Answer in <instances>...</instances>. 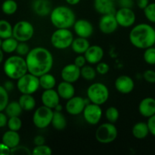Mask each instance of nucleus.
<instances>
[{
    "instance_id": "e433bc0d",
    "label": "nucleus",
    "mask_w": 155,
    "mask_h": 155,
    "mask_svg": "<svg viewBox=\"0 0 155 155\" xmlns=\"http://www.w3.org/2000/svg\"><path fill=\"white\" fill-rule=\"evenodd\" d=\"M51 148L45 144L42 145H36L32 151L33 155H51Z\"/></svg>"
},
{
    "instance_id": "79ce46f5",
    "label": "nucleus",
    "mask_w": 155,
    "mask_h": 155,
    "mask_svg": "<svg viewBox=\"0 0 155 155\" xmlns=\"http://www.w3.org/2000/svg\"><path fill=\"white\" fill-rule=\"evenodd\" d=\"M32 152L28 148L25 146H18L11 149V154H31Z\"/></svg>"
},
{
    "instance_id": "8fccbe9b",
    "label": "nucleus",
    "mask_w": 155,
    "mask_h": 155,
    "mask_svg": "<svg viewBox=\"0 0 155 155\" xmlns=\"http://www.w3.org/2000/svg\"><path fill=\"white\" fill-rule=\"evenodd\" d=\"M149 0H136V5L140 9H145L149 5Z\"/></svg>"
},
{
    "instance_id": "de8ad7c7",
    "label": "nucleus",
    "mask_w": 155,
    "mask_h": 155,
    "mask_svg": "<svg viewBox=\"0 0 155 155\" xmlns=\"http://www.w3.org/2000/svg\"><path fill=\"white\" fill-rule=\"evenodd\" d=\"M117 2L120 8H132L134 5V1L133 0H118Z\"/></svg>"
},
{
    "instance_id": "b1692460",
    "label": "nucleus",
    "mask_w": 155,
    "mask_h": 155,
    "mask_svg": "<svg viewBox=\"0 0 155 155\" xmlns=\"http://www.w3.org/2000/svg\"><path fill=\"white\" fill-rule=\"evenodd\" d=\"M89 46H90V43L86 38L78 36L74 39L71 47L76 54H84Z\"/></svg>"
},
{
    "instance_id": "2eb2a0df",
    "label": "nucleus",
    "mask_w": 155,
    "mask_h": 155,
    "mask_svg": "<svg viewBox=\"0 0 155 155\" xmlns=\"http://www.w3.org/2000/svg\"><path fill=\"white\" fill-rule=\"evenodd\" d=\"M61 76L64 81L74 83L77 82L81 77L80 68L75 64H69L63 68L61 72Z\"/></svg>"
},
{
    "instance_id": "0eeeda50",
    "label": "nucleus",
    "mask_w": 155,
    "mask_h": 155,
    "mask_svg": "<svg viewBox=\"0 0 155 155\" xmlns=\"http://www.w3.org/2000/svg\"><path fill=\"white\" fill-rule=\"evenodd\" d=\"M117 129L112 123H104L97 129L95 132V139L102 144H109L113 142L117 137Z\"/></svg>"
},
{
    "instance_id": "39448f33",
    "label": "nucleus",
    "mask_w": 155,
    "mask_h": 155,
    "mask_svg": "<svg viewBox=\"0 0 155 155\" xmlns=\"http://www.w3.org/2000/svg\"><path fill=\"white\" fill-rule=\"evenodd\" d=\"M88 99L91 103L102 105L109 98V90L107 86L101 83H92L87 89Z\"/></svg>"
},
{
    "instance_id": "7ed1b4c3",
    "label": "nucleus",
    "mask_w": 155,
    "mask_h": 155,
    "mask_svg": "<svg viewBox=\"0 0 155 155\" xmlns=\"http://www.w3.org/2000/svg\"><path fill=\"white\" fill-rule=\"evenodd\" d=\"M50 21L57 29H69L75 23L76 15L71 8L64 5L57 6L50 14Z\"/></svg>"
},
{
    "instance_id": "1a4fd4ad",
    "label": "nucleus",
    "mask_w": 155,
    "mask_h": 155,
    "mask_svg": "<svg viewBox=\"0 0 155 155\" xmlns=\"http://www.w3.org/2000/svg\"><path fill=\"white\" fill-rule=\"evenodd\" d=\"M53 109L42 105L36 108L33 115V123L38 129H45L51 124L52 120Z\"/></svg>"
},
{
    "instance_id": "412c9836",
    "label": "nucleus",
    "mask_w": 155,
    "mask_h": 155,
    "mask_svg": "<svg viewBox=\"0 0 155 155\" xmlns=\"http://www.w3.org/2000/svg\"><path fill=\"white\" fill-rule=\"evenodd\" d=\"M139 111L144 117L149 118L155 114V98L147 97L143 98L139 104Z\"/></svg>"
},
{
    "instance_id": "5fc2aeb1",
    "label": "nucleus",
    "mask_w": 155,
    "mask_h": 155,
    "mask_svg": "<svg viewBox=\"0 0 155 155\" xmlns=\"http://www.w3.org/2000/svg\"><path fill=\"white\" fill-rule=\"evenodd\" d=\"M65 1L68 4L71 5H76L80 2V0H65Z\"/></svg>"
},
{
    "instance_id": "f3484780",
    "label": "nucleus",
    "mask_w": 155,
    "mask_h": 155,
    "mask_svg": "<svg viewBox=\"0 0 155 155\" xmlns=\"http://www.w3.org/2000/svg\"><path fill=\"white\" fill-rule=\"evenodd\" d=\"M115 88L122 94H129L133 92L135 87L134 80L127 75H121L116 79Z\"/></svg>"
},
{
    "instance_id": "c85d7f7f",
    "label": "nucleus",
    "mask_w": 155,
    "mask_h": 155,
    "mask_svg": "<svg viewBox=\"0 0 155 155\" xmlns=\"http://www.w3.org/2000/svg\"><path fill=\"white\" fill-rule=\"evenodd\" d=\"M39 84L40 87H42L44 90L45 89H54L56 85V79L52 74L47 73L39 77Z\"/></svg>"
},
{
    "instance_id": "4c0bfd02",
    "label": "nucleus",
    "mask_w": 155,
    "mask_h": 155,
    "mask_svg": "<svg viewBox=\"0 0 155 155\" xmlns=\"http://www.w3.org/2000/svg\"><path fill=\"white\" fill-rule=\"evenodd\" d=\"M7 125L9 130H13V131H18L21 130L22 127V121L20 119L19 117H9Z\"/></svg>"
},
{
    "instance_id": "423d86ee",
    "label": "nucleus",
    "mask_w": 155,
    "mask_h": 155,
    "mask_svg": "<svg viewBox=\"0 0 155 155\" xmlns=\"http://www.w3.org/2000/svg\"><path fill=\"white\" fill-rule=\"evenodd\" d=\"M74 39V35L69 29L59 28L51 34V43L57 49H66L71 46Z\"/></svg>"
},
{
    "instance_id": "5701e85b",
    "label": "nucleus",
    "mask_w": 155,
    "mask_h": 155,
    "mask_svg": "<svg viewBox=\"0 0 155 155\" xmlns=\"http://www.w3.org/2000/svg\"><path fill=\"white\" fill-rule=\"evenodd\" d=\"M57 92L60 98L64 100H69L75 95V88L73 83L63 80L58 86Z\"/></svg>"
},
{
    "instance_id": "aec40b11",
    "label": "nucleus",
    "mask_w": 155,
    "mask_h": 155,
    "mask_svg": "<svg viewBox=\"0 0 155 155\" xmlns=\"http://www.w3.org/2000/svg\"><path fill=\"white\" fill-rule=\"evenodd\" d=\"M32 8L35 14L40 17H45L50 15L53 9L49 0H33Z\"/></svg>"
},
{
    "instance_id": "ea45409f",
    "label": "nucleus",
    "mask_w": 155,
    "mask_h": 155,
    "mask_svg": "<svg viewBox=\"0 0 155 155\" xmlns=\"http://www.w3.org/2000/svg\"><path fill=\"white\" fill-rule=\"evenodd\" d=\"M8 104V94L4 86H0V111L5 109Z\"/></svg>"
},
{
    "instance_id": "9b49d317",
    "label": "nucleus",
    "mask_w": 155,
    "mask_h": 155,
    "mask_svg": "<svg viewBox=\"0 0 155 155\" xmlns=\"http://www.w3.org/2000/svg\"><path fill=\"white\" fill-rule=\"evenodd\" d=\"M85 120L90 125H96L101 120L102 117V109L101 105L91 104H86L83 112Z\"/></svg>"
},
{
    "instance_id": "a18cd8bd",
    "label": "nucleus",
    "mask_w": 155,
    "mask_h": 155,
    "mask_svg": "<svg viewBox=\"0 0 155 155\" xmlns=\"http://www.w3.org/2000/svg\"><path fill=\"white\" fill-rule=\"evenodd\" d=\"M147 124H148L150 133L152 136H155V114L148 118Z\"/></svg>"
},
{
    "instance_id": "49530a36",
    "label": "nucleus",
    "mask_w": 155,
    "mask_h": 155,
    "mask_svg": "<svg viewBox=\"0 0 155 155\" xmlns=\"http://www.w3.org/2000/svg\"><path fill=\"white\" fill-rule=\"evenodd\" d=\"M86 62L87 61H86V58H85V56L83 55V54H79L78 56L76 57L75 60H74V64L80 68H83V66H85Z\"/></svg>"
},
{
    "instance_id": "2f4dec72",
    "label": "nucleus",
    "mask_w": 155,
    "mask_h": 155,
    "mask_svg": "<svg viewBox=\"0 0 155 155\" xmlns=\"http://www.w3.org/2000/svg\"><path fill=\"white\" fill-rule=\"evenodd\" d=\"M13 36V27L5 20H0V38L7 39Z\"/></svg>"
},
{
    "instance_id": "c756f323",
    "label": "nucleus",
    "mask_w": 155,
    "mask_h": 155,
    "mask_svg": "<svg viewBox=\"0 0 155 155\" xmlns=\"http://www.w3.org/2000/svg\"><path fill=\"white\" fill-rule=\"evenodd\" d=\"M5 110L7 116L12 117H19L22 113L23 109L18 101H12L8 104Z\"/></svg>"
},
{
    "instance_id": "ddd939ff",
    "label": "nucleus",
    "mask_w": 155,
    "mask_h": 155,
    "mask_svg": "<svg viewBox=\"0 0 155 155\" xmlns=\"http://www.w3.org/2000/svg\"><path fill=\"white\" fill-rule=\"evenodd\" d=\"M115 14H107L102 15L99 20L98 27L101 33L104 34H111L117 30L118 27Z\"/></svg>"
},
{
    "instance_id": "20e7f679",
    "label": "nucleus",
    "mask_w": 155,
    "mask_h": 155,
    "mask_svg": "<svg viewBox=\"0 0 155 155\" xmlns=\"http://www.w3.org/2000/svg\"><path fill=\"white\" fill-rule=\"evenodd\" d=\"M4 71L9 78L18 80L28 72L26 59L18 54L11 56L5 62Z\"/></svg>"
},
{
    "instance_id": "bb28decb",
    "label": "nucleus",
    "mask_w": 155,
    "mask_h": 155,
    "mask_svg": "<svg viewBox=\"0 0 155 155\" xmlns=\"http://www.w3.org/2000/svg\"><path fill=\"white\" fill-rule=\"evenodd\" d=\"M51 126L57 130H63L67 127V120L64 115L59 110H54L53 114Z\"/></svg>"
},
{
    "instance_id": "bf43d9fd",
    "label": "nucleus",
    "mask_w": 155,
    "mask_h": 155,
    "mask_svg": "<svg viewBox=\"0 0 155 155\" xmlns=\"http://www.w3.org/2000/svg\"><path fill=\"white\" fill-rule=\"evenodd\" d=\"M154 47H155V43H154Z\"/></svg>"
},
{
    "instance_id": "13d9d810",
    "label": "nucleus",
    "mask_w": 155,
    "mask_h": 155,
    "mask_svg": "<svg viewBox=\"0 0 155 155\" xmlns=\"http://www.w3.org/2000/svg\"><path fill=\"white\" fill-rule=\"evenodd\" d=\"M111 1H113V2H116V1H118V0H111Z\"/></svg>"
},
{
    "instance_id": "864d4df0",
    "label": "nucleus",
    "mask_w": 155,
    "mask_h": 155,
    "mask_svg": "<svg viewBox=\"0 0 155 155\" xmlns=\"http://www.w3.org/2000/svg\"><path fill=\"white\" fill-rule=\"evenodd\" d=\"M5 88L6 89V90L7 91H10V90H12L14 88V85L13 83H12V82L11 81H7L5 83Z\"/></svg>"
},
{
    "instance_id": "4468645a",
    "label": "nucleus",
    "mask_w": 155,
    "mask_h": 155,
    "mask_svg": "<svg viewBox=\"0 0 155 155\" xmlns=\"http://www.w3.org/2000/svg\"><path fill=\"white\" fill-rule=\"evenodd\" d=\"M86 100L80 96H75L68 100L66 103V110L69 114L76 116L82 114L86 104Z\"/></svg>"
},
{
    "instance_id": "cd10ccee",
    "label": "nucleus",
    "mask_w": 155,
    "mask_h": 155,
    "mask_svg": "<svg viewBox=\"0 0 155 155\" xmlns=\"http://www.w3.org/2000/svg\"><path fill=\"white\" fill-rule=\"evenodd\" d=\"M18 102L23 110H27V111L33 110L36 104L34 97L30 94H22V95L19 98Z\"/></svg>"
},
{
    "instance_id": "a878e982",
    "label": "nucleus",
    "mask_w": 155,
    "mask_h": 155,
    "mask_svg": "<svg viewBox=\"0 0 155 155\" xmlns=\"http://www.w3.org/2000/svg\"><path fill=\"white\" fill-rule=\"evenodd\" d=\"M132 133L136 139L139 140L145 139L150 133L148 124L145 122L136 123L132 129Z\"/></svg>"
},
{
    "instance_id": "3c124183",
    "label": "nucleus",
    "mask_w": 155,
    "mask_h": 155,
    "mask_svg": "<svg viewBox=\"0 0 155 155\" xmlns=\"http://www.w3.org/2000/svg\"><path fill=\"white\" fill-rule=\"evenodd\" d=\"M33 142L35 145H42L45 144V139L42 136H36L33 139Z\"/></svg>"
},
{
    "instance_id": "f257e3e1",
    "label": "nucleus",
    "mask_w": 155,
    "mask_h": 155,
    "mask_svg": "<svg viewBox=\"0 0 155 155\" xmlns=\"http://www.w3.org/2000/svg\"><path fill=\"white\" fill-rule=\"evenodd\" d=\"M28 72L36 77L49 73L53 67L54 58L49 50L43 47H36L30 49L26 56Z\"/></svg>"
},
{
    "instance_id": "9d476101",
    "label": "nucleus",
    "mask_w": 155,
    "mask_h": 155,
    "mask_svg": "<svg viewBox=\"0 0 155 155\" xmlns=\"http://www.w3.org/2000/svg\"><path fill=\"white\" fill-rule=\"evenodd\" d=\"M34 34L33 24L27 21H18L13 27V37L18 42H27Z\"/></svg>"
},
{
    "instance_id": "a211bd4d",
    "label": "nucleus",
    "mask_w": 155,
    "mask_h": 155,
    "mask_svg": "<svg viewBox=\"0 0 155 155\" xmlns=\"http://www.w3.org/2000/svg\"><path fill=\"white\" fill-rule=\"evenodd\" d=\"M41 100H42V105H45L51 109H54L60 104V96L57 90L55 91L53 89L44 90L41 96Z\"/></svg>"
},
{
    "instance_id": "393cba45",
    "label": "nucleus",
    "mask_w": 155,
    "mask_h": 155,
    "mask_svg": "<svg viewBox=\"0 0 155 155\" xmlns=\"http://www.w3.org/2000/svg\"><path fill=\"white\" fill-rule=\"evenodd\" d=\"M21 141L20 135L18 133V131H13V130H9L5 132L2 136V142L12 148L18 146Z\"/></svg>"
},
{
    "instance_id": "f704fd0d",
    "label": "nucleus",
    "mask_w": 155,
    "mask_h": 155,
    "mask_svg": "<svg viewBox=\"0 0 155 155\" xmlns=\"http://www.w3.org/2000/svg\"><path fill=\"white\" fill-rule=\"evenodd\" d=\"M105 117L106 119L107 120L108 122L112 123V124H115L117 121V120L119 119V110H118V109L117 107H113V106L109 107L105 111Z\"/></svg>"
},
{
    "instance_id": "c9c22d12",
    "label": "nucleus",
    "mask_w": 155,
    "mask_h": 155,
    "mask_svg": "<svg viewBox=\"0 0 155 155\" xmlns=\"http://www.w3.org/2000/svg\"><path fill=\"white\" fill-rule=\"evenodd\" d=\"M145 50L143 54L145 61L150 65H155V47H149Z\"/></svg>"
},
{
    "instance_id": "7c9ffc66",
    "label": "nucleus",
    "mask_w": 155,
    "mask_h": 155,
    "mask_svg": "<svg viewBox=\"0 0 155 155\" xmlns=\"http://www.w3.org/2000/svg\"><path fill=\"white\" fill-rule=\"evenodd\" d=\"M18 43H19L18 41L15 37L12 36V37L5 39L2 41L1 48L4 52L12 53L13 51H16V48L18 47Z\"/></svg>"
},
{
    "instance_id": "37998d69",
    "label": "nucleus",
    "mask_w": 155,
    "mask_h": 155,
    "mask_svg": "<svg viewBox=\"0 0 155 155\" xmlns=\"http://www.w3.org/2000/svg\"><path fill=\"white\" fill-rule=\"evenodd\" d=\"M95 70H96L98 74H101V75H105L108 73L109 70H110V67L105 62L100 61L99 63L97 64Z\"/></svg>"
},
{
    "instance_id": "58836bf2",
    "label": "nucleus",
    "mask_w": 155,
    "mask_h": 155,
    "mask_svg": "<svg viewBox=\"0 0 155 155\" xmlns=\"http://www.w3.org/2000/svg\"><path fill=\"white\" fill-rule=\"evenodd\" d=\"M144 14L148 21L155 24V2L149 3L144 9Z\"/></svg>"
},
{
    "instance_id": "6e6552de",
    "label": "nucleus",
    "mask_w": 155,
    "mask_h": 155,
    "mask_svg": "<svg viewBox=\"0 0 155 155\" xmlns=\"http://www.w3.org/2000/svg\"><path fill=\"white\" fill-rule=\"evenodd\" d=\"M17 87L20 92L22 94H32L35 93L40 87L39 77L30 74H24L23 77L18 80Z\"/></svg>"
},
{
    "instance_id": "a19ab883",
    "label": "nucleus",
    "mask_w": 155,
    "mask_h": 155,
    "mask_svg": "<svg viewBox=\"0 0 155 155\" xmlns=\"http://www.w3.org/2000/svg\"><path fill=\"white\" fill-rule=\"evenodd\" d=\"M30 46L26 42H20L16 48V52L20 56H27L30 52Z\"/></svg>"
},
{
    "instance_id": "c03bdc74",
    "label": "nucleus",
    "mask_w": 155,
    "mask_h": 155,
    "mask_svg": "<svg viewBox=\"0 0 155 155\" xmlns=\"http://www.w3.org/2000/svg\"><path fill=\"white\" fill-rule=\"evenodd\" d=\"M143 78L146 82L149 83H155V71L147 70L144 72Z\"/></svg>"
},
{
    "instance_id": "4d7b16f0",
    "label": "nucleus",
    "mask_w": 155,
    "mask_h": 155,
    "mask_svg": "<svg viewBox=\"0 0 155 155\" xmlns=\"http://www.w3.org/2000/svg\"><path fill=\"white\" fill-rule=\"evenodd\" d=\"M2 38H0V48L2 46Z\"/></svg>"
},
{
    "instance_id": "dca6fc26",
    "label": "nucleus",
    "mask_w": 155,
    "mask_h": 155,
    "mask_svg": "<svg viewBox=\"0 0 155 155\" xmlns=\"http://www.w3.org/2000/svg\"><path fill=\"white\" fill-rule=\"evenodd\" d=\"M73 27L74 32L77 36L86 39L90 37L94 31L93 26L91 22L85 19L77 20Z\"/></svg>"
},
{
    "instance_id": "473e14b6",
    "label": "nucleus",
    "mask_w": 155,
    "mask_h": 155,
    "mask_svg": "<svg viewBox=\"0 0 155 155\" xmlns=\"http://www.w3.org/2000/svg\"><path fill=\"white\" fill-rule=\"evenodd\" d=\"M80 73H81V77L83 79L91 81V80H93L96 77L97 71L92 66L85 65L83 68H80Z\"/></svg>"
},
{
    "instance_id": "09e8293b",
    "label": "nucleus",
    "mask_w": 155,
    "mask_h": 155,
    "mask_svg": "<svg viewBox=\"0 0 155 155\" xmlns=\"http://www.w3.org/2000/svg\"><path fill=\"white\" fill-rule=\"evenodd\" d=\"M11 154V148L4 143H0V155H8Z\"/></svg>"
},
{
    "instance_id": "f8f14e48",
    "label": "nucleus",
    "mask_w": 155,
    "mask_h": 155,
    "mask_svg": "<svg viewBox=\"0 0 155 155\" xmlns=\"http://www.w3.org/2000/svg\"><path fill=\"white\" fill-rule=\"evenodd\" d=\"M118 25L122 27H132L136 22V15L132 8H120L115 13Z\"/></svg>"
},
{
    "instance_id": "4be33fe9",
    "label": "nucleus",
    "mask_w": 155,
    "mask_h": 155,
    "mask_svg": "<svg viewBox=\"0 0 155 155\" xmlns=\"http://www.w3.org/2000/svg\"><path fill=\"white\" fill-rule=\"evenodd\" d=\"M114 2L111 0H94V8L98 13L101 15L115 14Z\"/></svg>"
},
{
    "instance_id": "603ef678",
    "label": "nucleus",
    "mask_w": 155,
    "mask_h": 155,
    "mask_svg": "<svg viewBox=\"0 0 155 155\" xmlns=\"http://www.w3.org/2000/svg\"><path fill=\"white\" fill-rule=\"evenodd\" d=\"M7 124H8L7 116H6L5 114L2 113V111H0V128L5 127V126L7 125Z\"/></svg>"
},
{
    "instance_id": "f03ea898",
    "label": "nucleus",
    "mask_w": 155,
    "mask_h": 155,
    "mask_svg": "<svg viewBox=\"0 0 155 155\" xmlns=\"http://www.w3.org/2000/svg\"><path fill=\"white\" fill-rule=\"evenodd\" d=\"M129 39L133 46L139 49H146L154 46L155 29L148 24H139L130 31Z\"/></svg>"
},
{
    "instance_id": "72a5a7b5",
    "label": "nucleus",
    "mask_w": 155,
    "mask_h": 155,
    "mask_svg": "<svg viewBox=\"0 0 155 155\" xmlns=\"http://www.w3.org/2000/svg\"><path fill=\"white\" fill-rule=\"evenodd\" d=\"M2 10L6 15H13L18 10V4L15 0H5L2 3Z\"/></svg>"
},
{
    "instance_id": "6ab92c4d",
    "label": "nucleus",
    "mask_w": 155,
    "mask_h": 155,
    "mask_svg": "<svg viewBox=\"0 0 155 155\" xmlns=\"http://www.w3.org/2000/svg\"><path fill=\"white\" fill-rule=\"evenodd\" d=\"M84 56L88 63L90 64H97L104 57V50L99 45H90L84 53Z\"/></svg>"
},
{
    "instance_id": "6e6d98bb",
    "label": "nucleus",
    "mask_w": 155,
    "mask_h": 155,
    "mask_svg": "<svg viewBox=\"0 0 155 155\" xmlns=\"http://www.w3.org/2000/svg\"><path fill=\"white\" fill-rule=\"evenodd\" d=\"M3 58H4V54H3V50L0 48V64L2 62Z\"/></svg>"
}]
</instances>
